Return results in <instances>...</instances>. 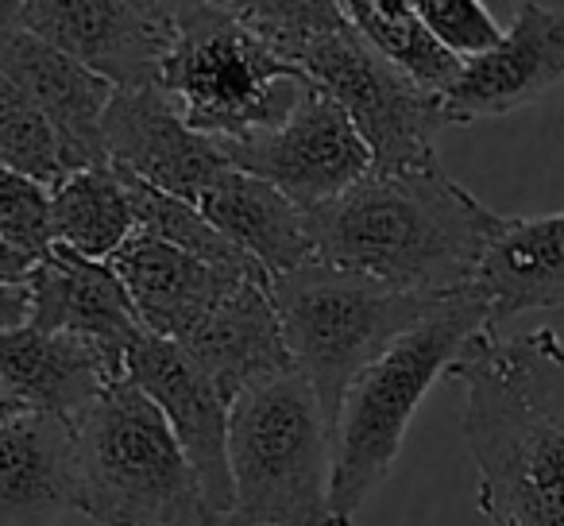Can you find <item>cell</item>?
Returning a JSON list of instances; mask_svg holds the SVG:
<instances>
[{
    "instance_id": "6da1fadb",
    "label": "cell",
    "mask_w": 564,
    "mask_h": 526,
    "mask_svg": "<svg viewBox=\"0 0 564 526\" xmlns=\"http://www.w3.org/2000/svg\"><path fill=\"white\" fill-rule=\"evenodd\" d=\"M448 376L464 384L460 433L491 526H564V341L549 325L487 330Z\"/></svg>"
},
{
    "instance_id": "7a4b0ae2",
    "label": "cell",
    "mask_w": 564,
    "mask_h": 526,
    "mask_svg": "<svg viewBox=\"0 0 564 526\" xmlns=\"http://www.w3.org/2000/svg\"><path fill=\"white\" fill-rule=\"evenodd\" d=\"M322 264L402 294H456L476 287L507 217L437 163L376 171L348 194L306 213Z\"/></svg>"
},
{
    "instance_id": "3957f363",
    "label": "cell",
    "mask_w": 564,
    "mask_h": 526,
    "mask_svg": "<svg viewBox=\"0 0 564 526\" xmlns=\"http://www.w3.org/2000/svg\"><path fill=\"white\" fill-rule=\"evenodd\" d=\"M240 20L286 63L306 71L348 112L368 143L376 171H410L437 163L441 101L399 74L333 0H251L236 4Z\"/></svg>"
},
{
    "instance_id": "277c9868",
    "label": "cell",
    "mask_w": 564,
    "mask_h": 526,
    "mask_svg": "<svg viewBox=\"0 0 564 526\" xmlns=\"http://www.w3.org/2000/svg\"><path fill=\"white\" fill-rule=\"evenodd\" d=\"M487 330L495 325L484 294L476 287L456 291L352 379L333 438V507L345 526L356 523L364 503L391 476L433 384L448 376L464 348Z\"/></svg>"
},
{
    "instance_id": "5b68a950",
    "label": "cell",
    "mask_w": 564,
    "mask_h": 526,
    "mask_svg": "<svg viewBox=\"0 0 564 526\" xmlns=\"http://www.w3.org/2000/svg\"><path fill=\"white\" fill-rule=\"evenodd\" d=\"M159 89L194 132L248 140L286 125L314 82L274 55L236 4H174V43Z\"/></svg>"
},
{
    "instance_id": "8992f818",
    "label": "cell",
    "mask_w": 564,
    "mask_h": 526,
    "mask_svg": "<svg viewBox=\"0 0 564 526\" xmlns=\"http://www.w3.org/2000/svg\"><path fill=\"white\" fill-rule=\"evenodd\" d=\"M232 526H345L333 507V430L302 372L228 407Z\"/></svg>"
},
{
    "instance_id": "52a82bcc",
    "label": "cell",
    "mask_w": 564,
    "mask_h": 526,
    "mask_svg": "<svg viewBox=\"0 0 564 526\" xmlns=\"http://www.w3.org/2000/svg\"><path fill=\"white\" fill-rule=\"evenodd\" d=\"M78 511L101 526H213L163 410L117 379L74 426Z\"/></svg>"
},
{
    "instance_id": "ba28073f",
    "label": "cell",
    "mask_w": 564,
    "mask_h": 526,
    "mask_svg": "<svg viewBox=\"0 0 564 526\" xmlns=\"http://www.w3.org/2000/svg\"><path fill=\"white\" fill-rule=\"evenodd\" d=\"M445 299L448 294L391 291L352 271L329 268L322 259L271 279V302L279 310L286 348L294 368L314 387L333 438L352 379Z\"/></svg>"
},
{
    "instance_id": "9c48e42d",
    "label": "cell",
    "mask_w": 564,
    "mask_h": 526,
    "mask_svg": "<svg viewBox=\"0 0 564 526\" xmlns=\"http://www.w3.org/2000/svg\"><path fill=\"white\" fill-rule=\"evenodd\" d=\"M236 171L271 182L299 210L314 213L371 174V151L352 128L348 112L314 86L291 120L248 140H217Z\"/></svg>"
},
{
    "instance_id": "30bf717a",
    "label": "cell",
    "mask_w": 564,
    "mask_h": 526,
    "mask_svg": "<svg viewBox=\"0 0 564 526\" xmlns=\"http://www.w3.org/2000/svg\"><path fill=\"white\" fill-rule=\"evenodd\" d=\"M12 17L112 89H159L174 43V4L28 0Z\"/></svg>"
},
{
    "instance_id": "8fae6325",
    "label": "cell",
    "mask_w": 564,
    "mask_h": 526,
    "mask_svg": "<svg viewBox=\"0 0 564 526\" xmlns=\"http://www.w3.org/2000/svg\"><path fill=\"white\" fill-rule=\"evenodd\" d=\"M124 376L163 410L197 476L209 523L232 526L236 487L228 464V402L220 399L217 384L178 345L151 333L128 353Z\"/></svg>"
},
{
    "instance_id": "7c38bea8",
    "label": "cell",
    "mask_w": 564,
    "mask_h": 526,
    "mask_svg": "<svg viewBox=\"0 0 564 526\" xmlns=\"http://www.w3.org/2000/svg\"><path fill=\"white\" fill-rule=\"evenodd\" d=\"M101 140L112 167L189 205H202L232 167L217 140L182 120L163 89H117L105 109Z\"/></svg>"
},
{
    "instance_id": "4fadbf2b",
    "label": "cell",
    "mask_w": 564,
    "mask_h": 526,
    "mask_svg": "<svg viewBox=\"0 0 564 526\" xmlns=\"http://www.w3.org/2000/svg\"><path fill=\"white\" fill-rule=\"evenodd\" d=\"M0 74L55 125L70 174L109 163L101 125L117 89L58 47H51L47 40L28 32L12 17V4H0Z\"/></svg>"
},
{
    "instance_id": "5bb4252c",
    "label": "cell",
    "mask_w": 564,
    "mask_h": 526,
    "mask_svg": "<svg viewBox=\"0 0 564 526\" xmlns=\"http://www.w3.org/2000/svg\"><path fill=\"white\" fill-rule=\"evenodd\" d=\"M564 78V12L553 4H518L514 20L487 55L464 63L456 86L441 97L445 125L507 117Z\"/></svg>"
},
{
    "instance_id": "9a60e30c",
    "label": "cell",
    "mask_w": 564,
    "mask_h": 526,
    "mask_svg": "<svg viewBox=\"0 0 564 526\" xmlns=\"http://www.w3.org/2000/svg\"><path fill=\"white\" fill-rule=\"evenodd\" d=\"M117 379H124V361L97 348L94 341L43 333L35 325L0 333V384L20 410L78 426Z\"/></svg>"
},
{
    "instance_id": "2e32d148",
    "label": "cell",
    "mask_w": 564,
    "mask_h": 526,
    "mask_svg": "<svg viewBox=\"0 0 564 526\" xmlns=\"http://www.w3.org/2000/svg\"><path fill=\"white\" fill-rule=\"evenodd\" d=\"M28 291H32L28 325L43 333H70V337L94 341L117 361H128V353L148 337L112 264H97L55 244L51 256L35 264Z\"/></svg>"
},
{
    "instance_id": "e0dca14e",
    "label": "cell",
    "mask_w": 564,
    "mask_h": 526,
    "mask_svg": "<svg viewBox=\"0 0 564 526\" xmlns=\"http://www.w3.org/2000/svg\"><path fill=\"white\" fill-rule=\"evenodd\" d=\"M178 348L217 384L228 407L251 387L299 372L271 302V283H240L178 341Z\"/></svg>"
},
{
    "instance_id": "ac0fdd59",
    "label": "cell",
    "mask_w": 564,
    "mask_h": 526,
    "mask_svg": "<svg viewBox=\"0 0 564 526\" xmlns=\"http://www.w3.org/2000/svg\"><path fill=\"white\" fill-rule=\"evenodd\" d=\"M109 264L124 283L143 330L171 345H178L194 325H202L240 283H259V279L202 264V259L140 233Z\"/></svg>"
},
{
    "instance_id": "d6986e66",
    "label": "cell",
    "mask_w": 564,
    "mask_h": 526,
    "mask_svg": "<svg viewBox=\"0 0 564 526\" xmlns=\"http://www.w3.org/2000/svg\"><path fill=\"white\" fill-rule=\"evenodd\" d=\"M78 511L74 426L51 415L9 418L0 426V526H55Z\"/></svg>"
},
{
    "instance_id": "ffe728a7",
    "label": "cell",
    "mask_w": 564,
    "mask_h": 526,
    "mask_svg": "<svg viewBox=\"0 0 564 526\" xmlns=\"http://www.w3.org/2000/svg\"><path fill=\"white\" fill-rule=\"evenodd\" d=\"M197 210L209 217L217 233H225L236 248L248 251L271 279L291 276L317 259L306 210H299L271 182L248 171L228 167Z\"/></svg>"
},
{
    "instance_id": "44dd1931",
    "label": "cell",
    "mask_w": 564,
    "mask_h": 526,
    "mask_svg": "<svg viewBox=\"0 0 564 526\" xmlns=\"http://www.w3.org/2000/svg\"><path fill=\"white\" fill-rule=\"evenodd\" d=\"M476 291L491 310V325L530 310L564 307V210L545 217H507L487 251Z\"/></svg>"
},
{
    "instance_id": "7402d4cb",
    "label": "cell",
    "mask_w": 564,
    "mask_h": 526,
    "mask_svg": "<svg viewBox=\"0 0 564 526\" xmlns=\"http://www.w3.org/2000/svg\"><path fill=\"white\" fill-rule=\"evenodd\" d=\"M135 236L132 202L112 163L74 171L55 190V244L97 264H109Z\"/></svg>"
},
{
    "instance_id": "603a6c76",
    "label": "cell",
    "mask_w": 564,
    "mask_h": 526,
    "mask_svg": "<svg viewBox=\"0 0 564 526\" xmlns=\"http://www.w3.org/2000/svg\"><path fill=\"white\" fill-rule=\"evenodd\" d=\"M345 17L394 71L430 97L441 101L456 86L464 63L433 40L410 0H345Z\"/></svg>"
},
{
    "instance_id": "cb8c5ba5",
    "label": "cell",
    "mask_w": 564,
    "mask_h": 526,
    "mask_svg": "<svg viewBox=\"0 0 564 526\" xmlns=\"http://www.w3.org/2000/svg\"><path fill=\"white\" fill-rule=\"evenodd\" d=\"M120 179H124L128 202H132V217H135V233L140 236L171 244V248L186 251V256L202 259V264H213V268H225V271H236V276L271 283V276L259 268L256 259H251L248 251L236 248L225 233H217L197 205L178 202V197H171V194H163V190L148 186V182L132 179L128 171H120Z\"/></svg>"
},
{
    "instance_id": "d4e9b609",
    "label": "cell",
    "mask_w": 564,
    "mask_h": 526,
    "mask_svg": "<svg viewBox=\"0 0 564 526\" xmlns=\"http://www.w3.org/2000/svg\"><path fill=\"white\" fill-rule=\"evenodd\" d=\"M0 167L28 174L47 190H58L70 179L55 125L4 74H0Z\"/></svg>"
},
{
    "instance_id": "484cf974",
    "label": "cell",
    "mask_w": 564,
    "mask_h": 526,
    "mask_svg": "<svg viewBox=\"0 0 564 526\" xmlns=\"http://www.w3.org/2000/svg\"><path fill=\"white\" fill-rule=\"evenodd\" d=\"M0 236L32 259L55 248V190L0 167Z\"/></svg>"
},
{
    "instance_id": "4316f807",
    "label": "cell",
    "mask_w": 564,
    "mask_h": 526,
    "mask_svg": "<svg viewBox=\"0 0 564 526\" xmlns=\"http://www.w3.org/2000/svg\"><path fill=\"white\" fill-rule=\"evenodd\" d=\"M422 24L445 51H453L460 63L487 55L502 40V28L479 0H414Z\"/></svg>"
},
{
    "instance_id": "83f0119b",
    "label": "cell",
    "mask_w": 564,
    "mask_h": 526,
    "mask_svg": "<svg viewBox=\"0 0 564 526\" xmlns=\"http://www.w3.org/2000/svg\"><path fill=\"white\" fill-rule=\"evenodd\" d=\"M35 264H40V259H32L28 251L12 248V244L0 236V287H28Z\"/></svg>"
},
{
    "instance_id": "f1b7e54d",
    "label": "cell",
    "mask_w": 564,
    "mask_h": 526,
    "mask_svg": "<svg viewBox=\"0 0 564 526\" xmlns=\"http://www.w3.org/2000/svg\"><path fill=\"white\" fill-rule=\"evenodd\" d=\"M32 318V291L28 287H0V333L20 330Z\"/></svg>"
},
{
    "instance_id": "f546056e",
    "label": "cell",
    "mask_w": 564,
    "mask_h": 526,
    "mask_svg": "<svg viewBox=\"0 0 564 526\" xmlns=\"http://www.w3.org/2000/svg\"><path fill=\"white\" fill-rule=\"evenodd\" d=\"M17 415H24V410H20V402L4 391V384H0V426L9 422V418H17Z\"/></svg>"
}]
</instances>
